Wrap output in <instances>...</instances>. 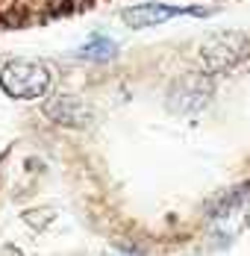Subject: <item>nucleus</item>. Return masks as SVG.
<instances>
[{"label": "nucleus", "instance_id": "nucleus-4", "mask_svg": "<svg viewBox=\"0 0 250 256\" xmlns=\"http://www.w3.org/2000/svg\"><path fill=\"white\" fill-rule=\"evenodd\" d=\"M44 115L56 124H65V127H82L88 124V109L86 103L76 100V98H53V100L44 106Z\"/></svg>", "mask_w": 250, "mask_h": 256}, {"label": "nucleus", "instance_id": "nucleus-1", "mask_svg": "<svg viewBox=\"0 0 250 256\" xmlns=\"http://www.w3.org/2000/svg\"><path fill=\"white\" fill-rule=\"evenodd\" d=\"M53 86V71L44 62H6L0 68V88L15 100H38Z\"/></svg>", "mask_w": 250, "mask_h": 256}, {"label": "nucleus", "instance_id": "nucleus-3", "mask_svg": "<svg viewBox=\"0 0 250 256\" xmlns=\"http://www.w3.org/2000/svg\"><path fill=\"white\" fill-rule=\"evenodd\" d=\"M186 15H194V18H206L209 9H200V6H168V3H138V6H130L121 12V21L132 30H148V26H159L168 24L174 18H186Z\"/></svg>", "mask_w": 250, "mask_h": 256}, {"label": "nucleus", "instance_id": "nucleus-5", "mask_svg": "<svg viewBox=\"0 0 250 256\" xmlns=\"http://www.w3.org/2000/svg\"><path fill=\"white\" fill-rule=\"evenodd\" d=\"M115 42H109V38H103V36H94L92 42H86L82 48H80V56L82 59H112L115 56Z\"/></svg>", "mask_w": 250, "mask_h": 256}, {"label": "nucleus", "instance_id": "nucleus-2", "mask_svg": "<svg viewBox=\"0 0 250 256\" xmlns=\"http://www.w3.org/2000/svg\"><path fill=\"white\" fill-rule=\"evenodd\" d=\"M248 53V38L238 36V32H221V36H212L200 44L198 50V62L206 74H218L226 71L232 65H238Z\"/></svg>", "mask_w": 250, "mask_h": 256}]
</instances>
